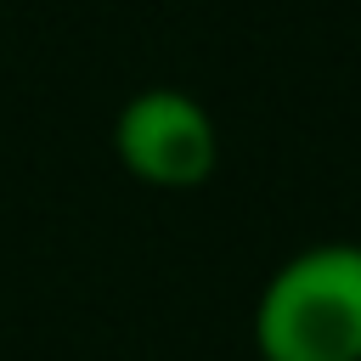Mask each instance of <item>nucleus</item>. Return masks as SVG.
<instances>
[{
  "mask_svg": "<svg viewBox=\"0 0 361 361\" xmlns=\"http://www.w3.org/2000/svg\"><path fill=\"white\" fill-rule=\"evenodd\" d=\"M259 361H361V243L288 254L248 316Z\"/></svg>",
  "mask_w": 361,
  "mask_h": 361,
  "instance_id": "1",
  "label": "nucleus"
},
{
  "mask_svg": "<svg viewBox=\"0 0 361 361\" xmlns=\"http://www.w3.org/2000/svg\"><path fill=\"white\" fill-rule=\"evenodd\" d=\"M113 158L141 186L192 192L220 164V124H214V113L192 90L147 85L113 118Z\"/></svg>",
  "mask_w": 361,
  "mask_h": 361,
  "instance_id": "2",
  "label": "nucleus"
}]
</instances>
